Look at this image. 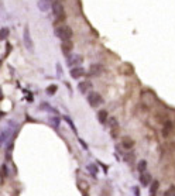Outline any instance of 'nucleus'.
Masks as SVG:
<instances>
[{
  "label": "nucleus",
  "instance_id": "412c9836",
  "mask_svg": "<svg viewBox=\"0 0 175 196\" xmlns=\"http://www.w3.org/2000/svg\"><path fill=\"white\" fill-rule=\"evenodd\" d=\"M88 171L92 174L93 178H96V175H97V168H96L95 165H88Z\"/></svg>",
  "mask_w": 175,
  "mask_h": 196
},
{
  "label": "nucleus",
  "instance_id": "a878e982",
  "mask_svg": "<svg viewBox=\"0 0 175 196\" xmlns=\"http://www.w3.org/2000/svg\"><path fill=\"white\" fill-rule=\"evenodd\" d=\"M3 99V92H1V88H0V100Z\"/></svg>",
  "mask_w": 175,
  "mask_h": 196
},
{
  "label": "nucleus",
  "instance_id": "423d86ee",
  "mask_svg": "<svg viewBox=\"0 0 175 196\" xmlns=\"http://www.w3.org/2000/svg\"><path fill=\"white\" fill-rule=\"evenodd\" d=\"M103 72V66L100 64H93L89 68V75H93V76H99V75Z\"/></svg>",
  "mask_w": 175,
  "mask_h": 196
},
{
  "label": "nucleus",
  "instance_id": "39448f33",
  "mask_svg": "<svg viewBox=\"0 0 175 196\" xmlns=\"http://www.w3.org/2000/svg\"><path fill=\"white\" fill-rule=\"evenodd\" d=\"M11 129H10V123H8V126L6 127V129H3L1 130V133H0V147L1 145H4L6 143H7V140L11 137Z\"/></svg>",
  "mask_w": 175,
  "mask_h": 196
},
{
  "label": "nucleus",
  "instance_id": "dca6fc26",
  "mask_svg": "<svg viewBox=\"0 0 175 196\" xmlns=\"http://www.w3.org/2000/svg\"><path fill=\"white\" fill-rule=\"evenodd\" d=\"M107 124H109V126H110L111 129H113V130H116V129H119V123H117V120H116V119H114V117H110V119H107Z\"/></svg>",
  "mask_w": 175,
  "mask_h": 196
},
{
  "label": "nucleus",
  "instance_id": "f3484780",
  "mask_svg": "<svg viewBox=\"0 0 175 196\" xmlns=\"http://www.w3.org/2000/svg\"><path fill=\"white\" fill-rule=\"evenodd\" d=\"M8 28L7 27H3V28H0V41H3V40H6L8 37Z\"/></svg>",
  "mask_w": 175,
  "mask_h": 196
},
{
  "label": "nucleus",
  "instance_id": "9d476101",
  "mask_svg": "<svg viewBox=\"0 0 175 196\" xmlns=\"http://www.w3.org/2000/svg\"><path fill=\"white\" fill-rule=\"evenodd\" d=\"M82 62V57L80 55H69L68 57V66H73V65H78Z\"/></svg>",
  "mask_w": 175,
  "mask_h": 196
},
{
  "label": "nucleus",
  "instance_id": "4468645a",
  "mask_svg": "<svg viewBox=\"0 0 175 196\" xmlns=\"http://www.w3.org/2000/svg\"><path fill=\"white\" fill-rule=\"evenodd\" d=\"M92 88V85H90V82H80L79 85H78V89H79L80 93H86L88 90Z\"/></svg>",
  "mask_w": 175,
  "mask_h": 196
},
{
  "label": "nucleus",
  "instance_id": "0eeeda50",
  "mask_svg": "<svg viewBox=\"0 0 175 196\" xmlns=\"http://www.w3.org/2000/svg\"><path fill=\"white\" fill-rule=\"evenodd\" d=\"M37 6H38V8L41 11H48L51 8V6H52V0H38Z\"/></svg>",
  "mask_w": 175,
  "mask_h": 196
},
{
  "label": "nucleus",
  "instance_id": "1a4fd4ad",
  "mask_svg": "<svg viewBox=\"0 0 175 196\" xmlns=\"http://www.w3.org/2000/svg\"><path fill=\"white\" fill-rule=\"evenodd\" d=\"M140 183L143 186H148L151 183V175L148 172H141V175H140Z\"/></svg>",
  "mask_w": 175,
  "mask_h": 196
},
{
  "label": "nucleus",
  "instance_id": "f8f14e48",
  "mask_svg": "<svg viewBox=\"0 0 175 196\" xmlns=\"http://www.w3.org/2000/svg\"><path fill=\"white\" fill-rule=\"evenodd\" d=\"M171 133H172V123L165 122L164 123V127H162V137H168Z\"/></svg>",
  "mask_w": 175,
  "mask_h": 196
},
{
  "label": "nucleus",
  "instance_id": "aec40b11",
  "mask_svg": "<svg viewBox=\"0 0 175 196\" xmlns=\"http://www.w3.org/2000/svg\"><path fill=\"white\" fill-rule=\"evenodd\" d=\"M138 171H140V174L141 172H145V169H147V161H144V159H141L140 162H138Z\"/></svg>",
  "mask_w": 175,
  "mask_h": 196
},
{
  "label": "nucleus",
  "instance_id": "a211bd4d",
  "mask_svg": "<svg viewBox=\"0 0 175 196\" xmlns=\"http://www.w3.org/2000/svg\"><path fill=\"white\" fill-rule=\"evenodd\" d=\"M6 176H7V165H6V164H3V165H1V168H0V178H1V179H4Z\"/></svg>",
  "mask_w": 175,
  "mask_h": 196
},
{
  "label": "nucleus",
  "instance_id": "9b49d317",
  "mask_svg": "<svg viewBox=\"0 0 175 196\" xmlns=\"http://www.w3.org/2000/svg\"><path fill=\"white\" fill-rule=\"evenodd\" d=\"M82 75H85V69L83 68H72L71 69V76L73 79H79Z\"/></svg>",
  "mask_w": 175,
  "mask_h": 196
},
{
  "label": "nucleus",
  "instance_id": "7ed1b4c3",
  "mask_svg": "<svg viewBox=\"0 0 175 196\" xmlns=\"http://www.w3.org/2000/svg\"><path fill=\"white\" fill-rule=\"evenodd\" d=\"M23 42H24V47L28 49L30 52L34 51V44H32L31 40V34H30V28L28 27H24V33H23Z\"/></svg>",
  "mask_w": 175,
  "mask_h": 196
},
{
  "label": "nucleus",
  "instance_id": "5701e85b",
  "mask_svg": "<svg viewBox=\"0 0 175 196\" xmlns=\"http://www.w3.org/2000/svg\"><path fill=\"white\" fill-rule=\"evenodd\" d=\"M172 193H175V186H171V188L168 189L167 192H165V196H171Z\"/></svg>",
  "mask_w": 175,
  "mask_h": 196
},
{
  "label": "nucleus",
  "instance_id": "20e7f679",
  "mask_svg": "<svg viewBox=\"0 0 175 196\" xmlns=\"http://www.w3.org/2000/svg\"><path fill=\"white\" fill-rule=\"evenodd\" d=\"M52 11H54V14H55L56 20H65V11H64V6L59 3V1H55V3H52Z\"/></svg>",
  "mask_w": 175,
  "mask_h": 196
},
{
  "label": "nucleus",
  "instance_id": "f257e3e1",
  "mask_svg": "<svg viewBox=\"0 0 175 196\" xmlns=\"http://www.w3.org/2000/svg\"><path fill=\"white\" fill-rule=\"evenodd\" d=\"M55 35L62 41L71 40V37H72L71 27H68V25H61V27H58V28H55Z\"/></svg>",
  "mask_w": 175,
  "mask_h": 196
},
{
  "label": "nucleus",
  "instance_id": "393cba45",
  "mask_svg": "<svg viewBox=\"0 0 175 196\" xmlns=\"http://www.w3.org/2000/svg\"><path fill=\"white\" fill-rule=\"evenodd\" d=\"M64 119H65V120H66V122H68V124H69V126H71V127H72V130H73V131H75V133H76V129H75V126H73V123L71 122V119H69V117H64Z\"/></svg>",
  "mask_w": 175,
  "mask_h": 196
},
{
  "label": "nucleus",
  "instance_id": "2eb2a0df",
  "mask_svg": "<svg viewBox=\"0 0 175 196\" xmlns=\"http://www.w3.org/2000/svg\"><path fill=\"white\" fill-rule=\"evenodd\" d=\"M97 119H99V123H104L107 122V119H109V116H107V112L106 110H99V113H97Z\"/></svg>",
  "mask_w": 175,
  "mask_h": 196
},
{
  "label": "nucleus",
  "instance_id": "f03ea898",
  "mask_svg": "<svg viewBox=\"0 0 175 196\" xmlns=\"http://www.w3.org/2000/svg\"><path fill=\"white\" fill-rule=\"evenodd\" d=\"M88 103L92 107H97L103 103V99H102V96L99 93H96V92H89L88 93Z\"/></svg>",
  "mask_w": 175,
  "mask_h": 196
},
{
  "label": "nucleus",
  "instance_id": "bb28decb",
  "mask_svg": "<svg viewBox=\"0 0 175 196\" xmlns=\"http://www.w3.org/2000/svg\"><path fill=\"white\" fill-rule=\"evenodd\" d=\"M151 196H154V195H151Z\"/></svg>",
  "mask_w": 175,
  "mask_h": 196
},
{
  "label": "nucleus",
  "instance_id": "6e6552de",
  "mask_svg": "<svg viewBox=\"0 0 175 196\" xmlns=\"http://www.w3.org/2000/svg\"><path fill=\"white\" fill-rule=\"evenodd\" d=\"M72 48H73V44H72L71 40L62 41V44H61V49H62V52H64L65 55H69V52L72 51Z\"/></svg>",
  "mask_w": 175,
  "mask_h": 196
},
{
  "label": "nucleus",
  "instance_id": "b1692460",
  "mask_svg": "<svg viewBox=\"0 0 175 196\" xmlns=\"http://www.w3.org/2000/svg\"><path fill=\"white\" fill-rule=\"evenodd\" d=\"M49 122L52 123V124H54L55 127H58V124H59V119H58V117H52V119H51Z\"/></svg>",
  "mask_w": 175,
  "mask_h": 196
},
{
  "label": "nucleus",
  "instance_id": "6ab92c4d",
  "mask_svg": "<svg viewBox=\"0 0 175 196\" xmlns=\"http://www.w3.org/2000/svg\"><path fill=\"white\" fill-rule=\"evenodd\" d=\"M158 188H159V182L158 181H154V182H152V186L150 188V193H151V195H155V192L158 190Z\"/></svg>",
  "mask_w": 175,
  "mask_h": 196
},
{
  "label": "nucleus",
  "instance_id": "ddd939ff",
  "mask_svg": "<svg viewBox=\"0 0 175 196\" xmlns=\"http://www.w3.org/2000/svg\"><path fill=\"white\" fill-rule=\"evenodd\" d=\"M121 145L126 148V150H130V148H133V145H134V141H133V138H130V137H123Z\"/></svg>",
  "mask_w": 175,
  "mask_h": 196
},
{
  "label": "nucleus",
  "instance_id": "4be33fe9",
  "mask_svg": "<svg viewBox=\"0 0 175 196\" xmlns=\"http://www.w3.org/2000/svg\"><path fill=\"white\" fill-rule=\"evenodd\" d=\"M56 89H58V88H56V85H51V86H48V88H47V93L52 96V95L56 92Z\"/></svg>",
  "mask_w": 175,
  "mask_h": 196
}]
</instances>
